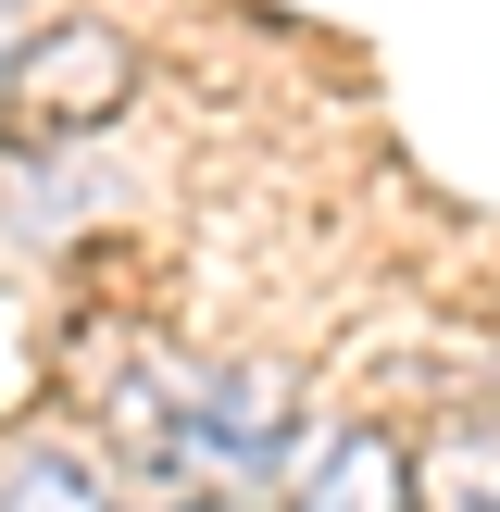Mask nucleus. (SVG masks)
I'll use <instances>...</instances> for the list:
<instances>
[{"label":"nucleus","mask_w":500,"mask_h":512,"mask_svg":"<svg viewBox=\"0 0 500 512\" xmlns=\"http://www.w3.org/2000/svg\"><path fill=\"white\" fill-rule=\"evenodd\" d=\"M125 438H138V463H163L175 488H250V475L288 450V375L263 363H150L138 388H125Z\"/></svg>","instance_id":"nucleus-1"},{"label":"nucleus","mask_w":500,"mask_h":512,"mask_svg":"<svg viewBox=\"0 0 500 512\" xmlns=\"http://www.w3.org/2000/svg\"><path fill=\"white\" fill-rule=\"evenodd\" d=\"M125 75H138V50L113 25H50V38L13 50V113H38L50 138H75V125H100L125 100Z\"/></svg>","instance_id":"nucleus-2"},{"label":"nucleus","mask_w":500,"mask_h":512,"mask_svg":"<svg viewBox=\"0 0 500 512\" xmlns=\"http://www.w3.org/2000/svg\"><path fill=\"white\" fill-rule=\"evenodd\" d=\"M288 512H413V450H400L388 425H338V438L300 450Z\"/></svg>","instance_id":"nucleus-3"},{"label":"nucleus","mask_w":500,"mask_h":512,"mask_svg":"<svg viewBox=\"0 0 500 512\" xmlns=\"http://www.w3.org/2000/svg\"><path fill=\"white\" fill-rule=\"evenodd\" d=\"M0 512H113V488H100L88 463H75V450H13V463H0Z\"/></svg>","instance_id":"nucleus-4"},{"label":"nucleus","mask_w":500,"mask_h":512,"mask_svg":"<svg viewBox=\"0 0 500 512\" xmlns=\"http://www.w3.org/2000/svg\"><path fill=\"white\" fill-rule=\"evenodd\" d=\"M450 500H463V512H500V463H475V450H463V463H450Z\"/></svg>","instance_id":"nucleus-5"},{"label":"nucleus","mask_w":500,"mask_h":512,"mask_svg":"<svg viewBox=\"0 0 500 512\" xmlns=\"http://www.w3.org/2000/svg\"><path fill=\"white\" fill-rule=\"evenodd\" d=\"M150 512H263V500H250V488H163Z\"/></svg>","instance_id":"nucleus-6"},{"label":"nucleus","mask_w":500,"mask_h":512,"mask_svg":"<svg viewBox=\"0 0 500 512\" xmlns=\"http://www.w3.org/2000/svg\"><path fill=\"white\" fill-rule=\"evenodd\" d=\"M13 50H25V13L0 0V100H13Z\"/></svg>","instance_id":"nucleus-7"}]
</instances>
